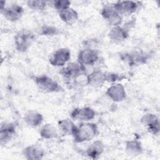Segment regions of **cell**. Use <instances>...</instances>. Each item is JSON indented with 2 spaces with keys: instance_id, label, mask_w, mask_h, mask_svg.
Wrapping results in <instances>:
<instances>
[{
  "instance_id": "603a6c76",
  "label": "cell",
  "mask_w": 160,
  "mask_h": 160,
  "mask_svg": "<svg viewBox=\"0 0 160 160\" xmlns=\"http://www.w3.org/2000/svg\"><path fill=\"white\" fill-rule=\"evenodd\" d=\"M126 57L130 64H141L147 59V55L142 52H132L127 54Z\"/></svg>"
},
{
  "instance_id": "4316f807",
  "label": "cell",
  "mask_w": 160,
  "mask_h": 160,
  "mask_svg": "<svg viewBox=\"0 0 160 160\" xmlns=\"http://www.w3.org/2000/svg\"><path fill=\"white\" fill-rule=\"evenodd\" d=\"M106 73V81L108 82H116L121 80L124 78L123 76L117 73L105 72Z\"/></svg>"
},
{
  "instance_id": "5bb4252c",
  "label": "cell",
  "mask_w": 160,
  "mask_h": 160,
  "mask_svg": "<svg viewBox=\"0 0 160 160\" xmlns=\"http://www.w3.org/2000/svg\"><path fill=\"white\" fill-rule=\"evenodd\" d=\"M106 81V73L100 69L94 70L86 76V84L94 88L102 87Z\"/></svg>"
},
{
  "instance_id": "8fae6325",
  "label": "cell",
  "mask_w": 160,
  "mask_h": 160,
  "mask_svg": "<svg viewBox=\"0 0 160 160\" xmlns=\"http://www.w3.org/2000/svg\"><path fill=\"white\" fill-rule=\"evenodd\" d=\"M71 118L74 120L89 121L93 119L96 116L95 111L90 107L74 109L71 114Z\"/></svg>"
},
{
  "instance_id": "7c38bea8",
  "label": "cell",
  "mask_w": 160,
  "mask_h": 160,
  "mask_svg": "<svg viewBox=\"0 0 160 160\" xmlns=\"http://www.w3.org/2000/svg\"><path fill=\"white\" fill-rule=\"evenodd\" d=\"M106 96L114 102H121L126 98V92L124 86L118 83L109 87L106 91Z\"/></svg>"
},
{
  "instance_id": "8992f818",
  "label": "cell",
  "mask_w": 160,
  "mask_h": 160,
  "mask_svg": "<svg viewBox=\"0 0 160 160\" xmlns=\"http://www.w3.org/2000/svg\"><path fill=\"white\" fill-rule=\"evenodd\" d=\"M71 58V51L69 49L62 48L55 51L51 56L49 63L55 67L64 66Z\"/></svg>"
},
{
  "instance_id": "30bf717a",
  "label": "cell",
  "mask_w": 160,
  "mask_h": 160,
  "mask_svg": "<svg viewBox=\"0 0 160 160\" xmlns=\"http://www.w3.org/2000/svg\"><path fill=\"white\" fill-rule=\"evenodd\" d=\"M113 6L121 16H129L136 12L138 4L133 1H122L116 2Z\"/></svg>"
},
{
  "instance_id": "3957f363",
  "label": "cell",
  "mask_w": 160,
  "mask_h": 160,
  "mask_svg": "<svg viewBox=\"0 0 160 160\" xmlns=\"http://www.w3.org/2000/svg\"><path fill=\"white\" fill-rule=\"evenodd\" d=\"M34 39V34L28 30H21L14 36V45L16 49L20 52H24L28 50Z\"/></svg>"
},
{
  "instance_id": "7a4b0ae2",
  "label": "cell",
  "mask_w": 160,
  "mask_h": 160,
  "mask_svg": "<svg viewBox=\"0 0 160 160\" xmlns=\"http://www.w3.org/2000/svg\"><path fill=\"white\" fill-rule=\"evenodd\" d=\"M36 87L41 92L45 93L58 92L63 91L62 88L51 78L47 75L35 76L32 78Z\"/></svg>"
},
{
  "instance_id": "ffe728a7",
  "label": "cell",
  "mask_w": 160,
  "mask_h": 160,
  "mask_svg": "<svg viewBox=\"0 0 160 160\" xmlns=\"http://www.w3.org/2000/svg\"><path fill=\"white\" fill-rule=\"evenodd\" d=\"M125 151L129 156H138L142 152V144L136 139L128 141L126 142Z\"/></svg>"
},
{
  "instance_id": "52a82bcc",
  "label": "cell",
  "mask_w": 160,
  "mask_h": 160,
  "mask_svg": "<svg viewBox=\"0 0 160 160\" xmlns=\"http://www.w3.org/2000/svg\"><path fill=\"white\" fill-rule=\"evenodd\" d=\"M102 17L108 21L109 25L114 26H120L122 22V16H121L112 5L104 6L101 11Z\"/></svg>"
},
{
  "instance_id": "5b68a950",
  "label": "cell",
  "mask_w": 160,
  "mask_h": 160,
  "mask_svg": "<svg viewBox=\"0 0 160 160\" xmlns=\"http://www.w3.org/2000/svg\"><path fill=\"white\" fill-rule=\"evenodd\" d=\"M98 51L91 48H87L79 51L78 55V62L83 66H92L98 61Z\"/></svg>"
},
{
  "instance_id": "cb8c5ba5",
  "label": "cell",
  "mask_w": 160,
  "mask_h": 160,
  "mask_svg": "<svg viewBox=\"0 0 160 160\" xmlns=\"http://www.w3.org/2000/svg\"><path fill=\"white\" fill-rule=\"evenodd\" d=\"M48 2L41 0H30L27 1V6L34 11H42L46 9Z\"/></svg>"
},
{
  "instance_id": "e0dca14e",
  "label": "cell",
  "mask_w": 160,
  "mask_h": 160,
  "mask_svg": "<svg viewBox=\"0 0 160 160\" xmlns=\"http://www.w3.org/2000/svg\"><path fill=\"white\" fill-rule=\"evenodd\" d=\"M105 149L104 144L99 140L92 142L86 149V155L91 159H98L104 152Z\"/></svg>"
},
{
  "instance_id": "277c9868",
  "label": "cell",
  "mask_w": 160,
  "mask_h": 160,
  "mask_svg": "<svg viewBox=\"0 0 160 160\" xmlns=\"http://www.w3.org/2000/svg\"><path fill=\"white\" fill-rule=\"evenodd\" d=\"M84 66L78 62H70L61 69L60 73L67 80H77L78 78L85 74Z\"/></svg>"
},
{
  "instance_id": "7402d4cb",
  "label": "cell",
  "mask_w": 160,
  "mask_h": 160,
  "mask_svg": "<svg viewBox=\"0 0 160 160\" xmlns=\"http://www.w3.org/2000/svg\"><path fill=\"white\" fill-rule=\"evenodd\" d=\"M39 134L42 138L50 139L56 138L58 136V132L56 128L51 124H44L39 131Z\"/></svg>"
},
{
  "instance_id": "4fadbf2b",
  "label": "cell",
  "mask_w": 160,
  "mask_h": 160,
  "mask_svg": "<svg viewBox=\"0 0 160 160\" xmlns=\"http://www.w3.org/2000/svg\"><path fill=\"white\" fill-rule=\"evenodd\" d=\"M129 35L128 28L125 26L112 27L108 32L109 40L113 43H119L127 39Z\"/></svg>"
},
{
  "instance_id": "2e32d148",
  "label": "cell",
  "mask_w": 160,
  "mask_h": 160,
  "mask_svg": "<svg viewBox=\"0 0 160 160\" xmlns=\"http://www.w3.org/2000/svg\"><path fill=\"white\" fill-rule=\"evenodd\" d=\"M16 126L12 122H4L0 128L1 144H6L9 142L15 134Z\"/></svg>"
},
{
  "instance_id": "ac0fdd59",
  "label": "cell",
  "mask_w": 160,
  "mask_h": 160,
  "mask_svg": "<svg viewBox=\"0 0 160 160\" xmlns=\"http://www.w3.org/2000/svg\"><path fill=\"white\" fill-rule=\"evenodd\" d=\"M24 121L27 125L32 128H36L39 126L43 121L42 115L34 110L28 111L24 116Z\"/></svg>"
},
{
  "instance_id": "ba28073f",
  "label": "cell",
  "mask_w": 160,
  "mask_h": 160,
  "mask_svg": "<svg viewBox=\"0 0 160 160\" xmlns=\"http://www.w3.org/2000/svg\"><path fill=\"white\" fill-rule=\"evenodd\" d=\"M1 12L6 20L11 22H15L21 18L24 14V9L19 4H13L5 6L1 11Z\"/></svg>"
},
{
  "instance_id": "d6986e66",
  "label": "cell",
  "mask_w": 160,
  "mask_h": 160,
  "mask_svg": "<svg viewBox=\"0 0 160 160\" xmlns=\"http://www.w3.org/2000/svg\"><path fill=\"white\" fill-rule=\"evenodd\" d=\"M61 19L68 25H72L76 22L78 19V13L76 10L71 7L59 12Z\"/></svg>"
},
{
  "instance_id": "9c48e42d",
  "label": "cell",
  "mask_w": 160,
  "mask_h": 160,
  "mask_svg": "<svg viewBox=\"0 0 160 160\" xmlns=\"http://www.w3.org/2000/svg\"><path fill=\"white\" fill-rule=\"evenodd\" d=\"M141 122L147 128L148 131L158 135L159 132V120L158 116L152 113H147L141 118Z\"/></svg>"
},
{
  "instance_id": "44dd1931",
  "label": "cell",
  "mask_w": 160,
  "mask_h": 160,
  "mask_svg": "<svg viewBox=\"0 0 160 160\" xmlns=\"http://www.w3.org/2000/svg\"><path fill=\"white\" fill-rule=\"evenodd\" d=\"M59 129L66 135H71L74 134L77 126L70 119H63L58 122Z\"/></svg>"
},
{
  "instance_id": "484cf974",
  "label": "cell",
  "mask_w": 160,
  "mask_h": 160,
  "mask_svg": "<svg viewBox=\"0 0 160 160\" xmlns=\"http://www.w3.org/2000/svg\"><path fill=\"white\" fill-rule=\"evenodd\" d=\"M41 34L44 36H53L59 34V29L52 26H44L41 29Z\"/></svg>"
},
{
  "instance_id": "83f0119b",
  "label": "cell",
  "mask_w": 160,
  "mask_h": 160,
  "mask_svg": "<svg viewBox=\"0 0 160 160\" xmlns=\"http://www.w3.org/2000/svg\"><path fill=\"white\" fill-rule=\"evenodd\" d=\"M5 4H6V1H1V11H2L5 8V6H6Z\"/></svg>"
},
{
  "instance_id": "d4e9b609",
  "label": "cell",
  "mask_w": 160,
  "mask_h": 160,
  "mask_svg": "<svg viewBox=\"0 0 160 160\" xmlns=\"http://www.w3.org/2000/svg\"><path fill=\"white\" fill-rule=\"evenodd\" d=\"M52 5L54 8L59 12L70 8L71 2L68 0H57L52 2Z\"/></svg>"
},
{
  "instance_id": "6da1fadb",
  "label": "cell",
  "mask_w": 160,
  "mask_h": 160,
  "mask_svg": "<svg viewBox=\"0 0 160 160\" xmlns=\"http://www.w3.org/2000/svg\"><path fill=\"white\" fill-rule=\"evenodd\" d=\"M98 133V128L93 122H84L77 126L72 134L74 141L77 143H81L92 140Z\"/></svg>"
},
{
  "instance_id": "9a60e30c",
  "label": "cell",
  "mask_w": 160,
  "mask_h": 160,
  "mask_svg": "<svg viewBox=\"0 0 160 160\" xmlns=\"http://www.w3.org/2000/svg\"><path fill=\"white\" fill-rule=\"evenodd\" d=\"M22 154L28 160H40L43 158L45 152L38 145H29L22 150Z\"/></svg>"
}]
</instances>
